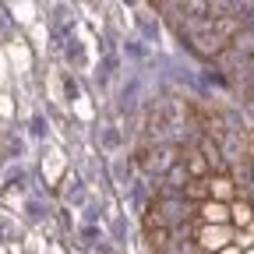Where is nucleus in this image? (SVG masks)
<instances>
[{
  "instance_id": "nucleus-19",
  "label": "nucleus",
  "mask_w": 254,
  "mask_h": 254,
  "mask_svg": "<svg viewBox=\"0 0 254 254\" xmlns=\"http://www.w3.org/2000/svg\"><path fill=\"white\" fill-rule=\"evenodd\" d=\"M124 4H131V7H134V4H138V0H124Z\"/></svg>"
},
{
  "instance_id": "nucleus-13",
  "label": "nucleus",
  "mask_w": 254,
  "mask_h": 254,
  "mask_svg": "<svg viewBox=\"0 0 254 254\" xmlns=\"http://www.w3.org/2000/svg\"><path fill=\"white\" fill-rule=\"evenodd\" d=\"M233 0H208V18H230Z\"/></svg>"
},
{
  "instance_id": "nucleus-18",
  "label": "nucleus",
  "mask_w": 254,
  "mask_h": 254,
  "mask_svg": "<svg viewBox=\"0 0 254 254\" xmlns=\"http://www.w3.org/2000/svg\"><path fill=\"white\" fill-rule=\"evenodd\" d=\"M21 180H25V173H21V170H14V173H11V177H7V184H14V187H18V184H21Z\"/></svg>"
},
{
  "instance_id": "nucleus-1",
  "label": "nucleus",
  "mask_w": 254,
  "mask_h": 254,
  "mask_svg": "<svg viewBox=\"0 0 254 254\" xmlns=\"http://www.w3.org/2000/svg\"><path fill=\"white\" fill-rule=\"evenodd\" d=\"M177 36H180V39H187V43H190V50H194L198 57H208V60H215L222 50L230 46V43L215 32L212 18H184V21L177 25Z\"/></svg>"
},
{
  "instance_id": "nucleus-21",
  "label": "nucleus",
  "mask_w": 254,
  "mask_h": 254,
  "mask_svg": "<svg viewBox=\"0 0 254 254\" xmlns=\"http://www.w3.org/2000/svg\"><path fill=\"white\" fill-rule=\"evenodd\" d=\"M247 254H254V244H251V251H247Z\"/></svg>"
},
{
  "instance_id": "nucleus-8",
  "label": "nucleus",
  "mask_w": 254,
  "mask_h": 254,
  "mask_svg": "<svg viewBox=\"0 0 254 254\" xmlns=\"http://www.w3.org/2000/svg\"><path fill=\"white\" fill-rule=\"evenodd\" d=\"M155 7H159V14H163L173 28L184 21V0H155Z\"/></svg>"
},
{
  "instance_id": "nucleus-20",
  "label": "nucleus",
  "mask_w": 254,
  "mask_h": 254,
  "mask_svg": "<svg viewBox=\"0 0 254 254\" xmlns=\"http://www.w3.org/2000/svg\"><path fill=\"white\" fill-rule=\"evenodd\" d=\"M251 194H254V180H251Z\"/></svg>"
},
{
  "instance_id": "nucleus-16",
  "label": "nucleus",
  "mask_w": 254,
  "mask_h": 254,
  "mask_svg": "<svg viewBox=\"0 0 254 254\" xmlns=\"http://www.w3.org/2000/svg\"><path fill=\"white\" fill-rule=\"evenodd\" d=\"M46 131H50V127H46V120H43V117L32 120V134H46Z\"/></svg>"
},
{
  "instance_id": "nucleus-9",
  "label": "nucleus",
  "mask_w": 254,
  "mask_h": 254,
  "mask_svg": "<svg viewBox=\"0 0 254 254\" xmlns=\"http://www.w3.org/2000/svg\"><path fill=\"white\" fill-rule=\"evenodd\" d=\"M212 25H215V32H219V36L226 39V43L237 36V32H240V21H237L233 14H230V18H212Z\"/></svg>"
},
{
  "instance_id": "nucleus-11",
  "label": "nucleus",
  "mask_w": 254,
  "mask_h": 254,
  "mask_svg": "<svg viewBox=\"0 0 254 254\" xmlns=\"http://www.w3.org/2000/svg\"><path fill=\"white\" fill-rule=\"evenodd\" d=\"M208 187H212V198L219 201V198H230L237 184H233L230 177H215V180H208Z\"/></svg>"
},
{
  "instance_id": "nucleus-6",
  "label": "nucleus",
  "mask_w": 254,
  "mask_h": 254,
  "mask_svg": "<svg viewBox=\"0 0 254 254\" xmlns=\"http://www.w3.org/2000/svg\"><path fill=\"white\" fill-rule=\"evenodd\" d=\"M201 219L208 222V226H219V222H230L233 212H230V205H222V201L208 198V201H201Z\"/></svg>"
},
{
  "instance_id": "nucleus-3",
  "label": "nucleus",
  "mask_w": 254,
  "mask_h": 254,
  "mask_svg": "<svg viewBox=\"0 0 254 254\" xmlns=\"http://www.w3.org/2000/svg\"><path fill=\"white\" fill-rule=\"evenodd\" d=\"M155 208H159V215H163V226H170V230L187 226V222L194 219V201H187L184 194H170V198L159 201Z\"/></svg>"
},
{
  "instance_id": "nucleus-14",
  "label": "nucleus",
  "mask_w": 254,
  "mask_h": 254,
  "mask_svg": "<svg viewBox=\"0 0 254 254\" xmlns=\"http://www.w3.org/2000/svg\"><path fill=\"white\" fill-rule=\"evenodd\" d=\"M230 212H233V219L240 222V226H251V222H254V212H251V205H233Z\"/></svg>"
},
{
  "instance_id": "nucleus-12",
  "label": "nucleus",
  "mask_w": 254,
  "mask_h": 254,
  "mask_svg": "<svg viewBox=\"0 0 254 254\" xmlns=\"http://www.w3.org/2000/svg\"><path fill=\"white\" fill-rule=\"evenodd\" d=\"M184 18H208V0H184Z\"/></svg>"
},
{
  "instance_id": "nucleus-7",
  "label": "nucleus",
  "mask_w": 254,
  "mask_h": 254,
  "mask_svg": "<svg viewBox=\"0 0 254 254\" xmlns=\"http://www.w3.org/2000/svg\"><path fill=\"white\" fill-rule=\"evenodd\" d=\"M180 194H184L187 201L201 205V201H208V198H212V187H208V180H194V177H190V180L184 184V190H180Z\"/></svg>"
},
{
  "instance_id": "nucleus-15",
  "label": "nucleus",
  "mask_w": 254,
  "mask_h": 254,
  "mask_svg": "<svg viewBox=\"0 0 254 254\" xmlns=\"http://www.w3.org/2000/svg\"><path fill=\"white\" fill-rule=\"evenodd\" d=\"M205 170H208V163H205V155H201V152H194V155H190V163H187V173L194 177V173H205Z\"/></svg>"
},
{
  "instance_id": "nucleus-10",
  "label": "nucleus",
  "mask_w": 254,
  "mask_h": 254,
  "mask_svg": "<svg viewBox=\"0 0 254 254\" xmlns=\"http://www.w3.org/2000/svg\"><path fill=\"white\" fill-rule=\"evenodd\" d=\"M233 18L240 25H254V0H233Z\"/></svg>"
},
{
  "instance_id": "nucleus-4",
  "label": "nucleus",
  "mask_w": 254,
  "mask_h": 254,
  "mask_svg": "<svg viewBox=\"0 0 254 254\" xmlns=\"http://www.w3.org/2000/svg\"><path fill=\"white\" fill-rule=\"evenodd\" d=\"M233 230L226 226V222H219V226H208V222H205V230H201V237H198V247L208 254V251H222V247H226V244H233Z\"/></svg>"
},
{
  "instance_id": "nucleus-17",
  "label": "nucleus",
  "mask_w": 254,
  "mask_h": 254,
  "mask_svg": "<svg viewBox=\"0 0 254 254\" xmlns=\"http://www.w3.org/2000/svg\"><path fill=\"white\" fill-rule=\"evenodd\" d=\"M138 25H141V28H145V36H155V25H152V21H148V18H138Z\"/></svg>"
},
{
  "instance_id": "nucleus-2",
  "label": "nucleus",
  "mask_w": 254,
  "mask_h": 254,
  "mask_svg": "<svg viewBox=\"0 0 254 254\" xmlns=\"http://www.w3.org/2000/svg\"><path fill=\"white\" fill-rule=\"evenodd\" d=\"M219 152H222V163H226V166H237V163H244V159H251V155H254L251 138H247V131H244V127H233V131H226V134H222Z\"/></svg>"
},
{
  "instance_id": "nucleus-5",
  "label": "nucleus",
  "mask_w": 254,
  "mask_h": 254,
  "mask_svg": "<svg viewBox=\"0 0 254 254\" xmlns=\"http://www.w3.org/2000/svg\"><path fill=\"white\" fill-rule=\"evenodd\" d=\"M215 67H219L222 74H230V78H240V71L247 67V57H244V53H237L233 46H226V50L215 57Z\"/></svg>"
}]
</instances>
